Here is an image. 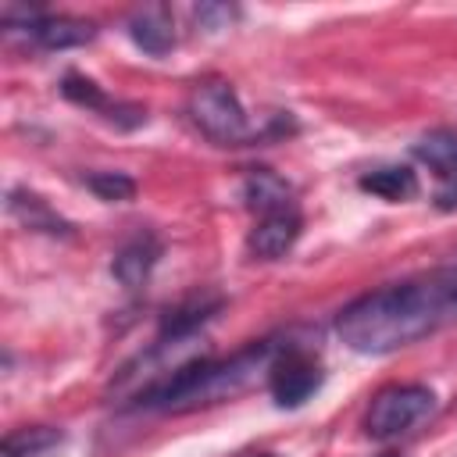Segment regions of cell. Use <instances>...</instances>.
Returning <instances> with one entry per match:
<instances>
[{
	"label": "cell",
	"instance_id": "6da1fadb",
	"mask_svg": "<svg viewBox=\"0 0 457 457\" xmlns=\"http://www.w3.org/2000/svg\"><path fill=\"white\" fill-rule=\"evenodd\" d=\"M457 318V289L446 268L382 286L336 314V336L357 353H393Z\"/></svg>",
	"mask_w": 457,
	"mask_h": 457
},
{
	"label": "cell",
	"instance_id": "7a4b0ae2",
	"mask_svg": "<svg viewBox=\"0 0 457 457\" xmlns=\"http://www.w3.org/2000/svg\"><path fill=\"white\" fill-rule=\"evenodd\" d=\"M282 346L275 343H261L250 346L228 361H186L182 368H175L171 375H164L161 382H154L150 389L139 393L143 407H161V411H196L207 403H221L236 393H243L246 386L257 382V375H268L275 353Z\"/></svg>",
	"mask_w": 457,
	"mask_h": 457
},
{
	"label": "cell",
	"instance_id": "3957f363",
	"mask_svg": "<svg viewBox=\"0 0 457 457\" xmlns=\"http://www.w3.org/2000/svg\"><path fill=\"white\" fill-rule=\"evenodd\" d=\"M186 111H189V121L211 139V143H221V146H243L250 139H257V129L250 125L236 89L228 82H200L193 86L189 100H186Z\"/></svg>",
	"mask_w": 457,
	"mask_h": 457
},
{
	"label": "cell",
	"instance_id": "277c9868",
	"mask_svg": "<svg viewBox=\"0 0 457 457\" xmlns=\"http://www.w3.org/2000/svg\"><path fill=\"white\" fill-rule=\"evenodd\" d=\"M432 407H436V396L428 386H418V382L386 386L364 414V432L371 439H393L411 425H418L421 418H428Z\"/></svg>",
	"mask_w": 457,
	"mask_h": 457
},
{
	"label": "cell",
	"instance_id": "5b68a950",
	"mask_svg": "<svg viewBox=\"0 0 457 457\" xmlns=\"http://www.w3.org/2000/svg\"><path fill=\"white\" fill-rule=\"evenodd\" d=\"M321 386V368L311 353L296 346H282L268 368V389L278 407H300L307 403Z\"/></svg>",
	"mask_w": 457,
	"mask_h": 457
},
{
	"label": "cell",
	"instance_id": "8992f818",
	"mask_svg": "<svg viewBox=\"0 0 457 457\" xmlns=\"http://www.w3.org/2000/svg\"><path fill=\"white\" fill-rule=\"evenodd\" d=\"M300 225H303V221H300L296 207L264 214V218L253 225L246 246H250L253 257H261V261H275V257H282V253L300 239Z\"/></svg>",
	"mask_w": 457,
	"mask_h": 457
},
{
	"label": "cell",
	"instance_id": "52a82bcc",
	"mask_svg": "<svg viewBox=\"0 0 457 457\" xmlns=\"http://www.w3.org/2000/svg\"><path fill=\"white\" fill-rule=\"evenodd\" d=\"M129 36L132 43L150 54V57H164L171 46H175V21H171V11L164 4H146L139 11H132L129 18Z\"/></svg>",
	"mask_w": 457,
	"mask_h": 457
},
{
	"label": "cell",
	"instance_id": "ba28073f",
	"mask_svg": "<svg viewBox=\"0 0 457 457\" xmlns=\"http://www.w3.org/2000/svg\"><path fill=\"white\" fill-rule=\"evenodd\" d=\"M157 253H161V243H157L150 232H143V236L129 239V243L114 253L111 271H114V278H118L125 289H136V286H143V282H146V275L154 271Z\"/></svg>",
	"mask_w": 457,
	"mask_h": 457
},
{
	"label": "cell",
	"instance_id": "9c48e42d",
	"mask_svg": "<svg viewBox=\"0 0 457 457\" xmlns=\"http://www.w3.org/2000/svg\"><path fill=\"white\" fill-rule=\"evenodd\" d=\"M289 196H293L289 182L282 175H275L271 168H253L246 175V182H243V200H246L250 211H261V218L293 207Z\"/></svg>",
	"mask_w": 457,
	"mask_h": 457
},
{
	"label": "cell",
	"instance_id": "30bf717a",
	"mask_svg": "<svg viewBox=\"0 0 457 457\" xmlns=\"http://www.w3.org/2000/svg\"><path fill=\"white\" fill-rule=\"evenodd\" d=\"M414 157L428 164L432 175L457 186V129H432L414 143Z\"/></svg>",
	"mask_w": 457,
	"mask_h": 457
},
{
	"label": "cell",
	"instance_id": "8fae6325",
	"mask_svg": "<svg viewBox=\"0 0 457 457\" xmlns=\"http://www.w3.org/2000/svg\"><path fill=\"white\" fill-rule=\"evenodd\" d=\"M93 36H96L93 21L57 14V18H43L32 39H36L39 46H46V50H68V46H82V43H89Z\"/></svg>",
	"mask_w": 457,
	"mask_h": 457
},
{
	"label": "cell",
	"instance_id": "7c38bea8",
	"mask_svg": "<svg viewBox=\"0 0 457 457\" xmlns=\"http://www.w3.org/2000/svg\"><path fill=\"white\" fill-rule=\"evenodd\" d=\"M361 189L371 193V196H382L389 204H400V200H411L418 196V175L403 164H393V168H375L368 175H361Z\"/></svg>",
	"mask_w": 457,
	"mask_h": 457
},
{
	"label": "cell",
	"instance_id": "4fadbf2b",
	"mask_svg": "<svg viewBox=\"0 0 457 457\" xmlns=\"http://www.w3.org/2000/svg\"><path fill=\"white\" fill-rule=\"evenodd\" d=\"M7 207H11V214L21 218L29 228H39V232H68V225H64V221H61L39 196H32V193L14 189L11 200H7Z\"/></svg>",
	"mask_w": 457,
	"mask_h": 457
},
{
	"label": "cell",
	"instance_id": "5bb4252c",
	"mask_svg": "<svg viewBox=\"0 0 457 457\" xmlns=\"http://www.w3.org/2000/svg\"><path fill=\"white\" fill-rule=\"evenodd\" d=\"M57 443H61V428H46V425L18 428L4 439V457H36V453H43Z\"/></svg>",
	"mask_w": 457,
	"mask_h": 457
},
{
	"label": "cell",
	"instance_id": "9a60e30c",
	"mask_svg": "<svg viewBox=\"0 0 457 457\" xmlns=\"http://www.w3.org/2000/svg\"><path fill=\"white\" fill-rule=\"evenodd\" d=\"M61 93L71 100V104H79V107H89V111H111V100L104 96V89L93 82V79H86V75H64V82H61Z\"/></svg>",
	"mask_w": 457,
	"mask_h": 457
},
{
	"label": "cell",
	"instance_id": "2e32d148",
	"mask_svg": "<svg viewBox=\"0 0 457 457\" xmlns=\"http://www.w3.org/2000/svg\"><path fill=\"white\" fill-rule=\"evenodd\" d=\"M86 186L107 204H125L136 196V182L121 171H93V175H86Z\"/></svg>",
	"mask_w": 457,
	"mask_h": 457
},
{
	"label": "cell",
	"instance_id": "e0dca14e",
	"mask_svg": "<svg viewBox=\"0 0 457 457\" xmlns=\"http://www.w3.org/2000/svg\"><path fill=\"white\" fill-rule=\"evenodd\" d=\"M196 21L204 29H225L232 21V7H225V4H204V7H196Z\"/></svg>",
	"mask_w": 457,
	"mask_h": 457
},
{
	"label": "cell",
	"instance_id": "ac0fdd59",
	"mask_svg": "<svg viewBox=\"0 0 457 457\" xmlns=\"http://www.w3.org/2000/svg\"><path fill=\"white\" fill-rule=\"evenodd\" d=\"M446 275H450V282H453V289H457V264H446Z\"/></svg>",
	"mask_w": 457,
	"mask_h": 457
},
{
	"label": "cell",
	"instance_id": "d6986e66",
	"mask_svg": "<svg viewBox=\"0 0 457 457\" xmlns=\"http://www.w3.org/2000/svg\"><path fill=\"white\" fill-rule=\"evenodd\" d=\"M250 457H271V453H250Z\"/></svg>",
	"mask_w": 457,
	"mask_h": 457
},
{
	"label": "cell",
	"instance_id": "ffe728a7",
	"mask_svg": "<svg viewBox=\"0 0 457 457\" xmlns=\"http://www.w3.org/2000/svg\"><path fill=\"white\" fill-rule=\"evenodd\" d=\"M382 457H393V453H382Z\"/></svg>",
	"mask_w": 457,
	"mask_h": 457
}]
</instances>
